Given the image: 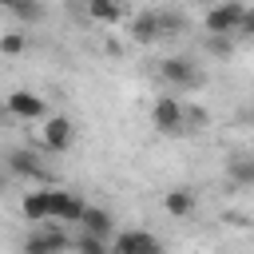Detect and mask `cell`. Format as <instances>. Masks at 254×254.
Wrapping results in <instances>:
<instances>
[{"label": "cell", "instance_id": "obj_1", "mask_svg": "<svg viewBox=\"0 0 254 254\" xmlns=\"http://www.w3.org/2000/svg\"><path fill=\"white\" fill-rule=\"evenodd\" d=\"M242 16H246V4L242 0H222V4L206 8L202 28H206V36H238Z\"/></svg>", "mask_w": 254, "mask_h": 254}, {"label": "cell", "instance_id": "obj_2", "mask_svg": "<svg viewBox=\"0 0 254 254\" xmlns=\"http://www.w3.org/2000/svg\"><path fill=\"white\" fill-rule=\"evenodd\" d=\"M159 75H163V83L183 87V91H194V87L206 83V75L198 71V64H190L187 56H167V60H159Z\"/></svg>", "mask_w": 254, "mask_h": 254}, {"label": "cell", "instance_id": "obj_3", "mask_svg": "<svg viewBox=\"0 0 254 254\" xmlns=\"http://www.w3.org/2000/svg\"><path fill=\"white\" fill-rule=\"evenodd\" d=\"M151 123H155V131H163V135L187 131V123H183V103H179L175 95H159V99L151 103Z\"/></svg>", "mask_w": 254, "mask_h": 254}, {"label": "cell", "instance_id": "obj_4", "mask_svg": "<svg viewBox=\"0 0 254 254\" xmlns=\"http://www.w3.org/2000/svg\"><path fill=\"white\" fill-rule=\"evenodd\" d=\"M83 210H87V202L79 194H71V190H48V218H56V222H79Z\"/></svg>", "mask_w": 254, "mask_h": 254}, {"label": "cell", "instance_id": "obj_5", "mask_svg": "<svg viewBox=\"0 0 254 254\" xmlns=\"http://www.w3.org/2000/svg\"><path fill=\"white\" fill-rule=\"evenodd\" d=\"M71 242L60 226H48V230H32L24 238V254H64Z\"/></svg>", "mask_w": 254, "mask_h": 254}, {"label": "cell", "instance_id": "obj_6", "mask_svg": "<svg viewBox=\"0 0 254 254\" xmlns=\"http://www.w3.org/2000/svg\"><path fill=\"white\" fill-rule=\"evenodd\" d=\"M111 254H163V242L151 230H123L111 246Z\"/></svg>", "mask_w": 254, "mask_h": 254}, {"label": "cell", "instance_id": "obj_7", "mask_svg": "<svg viewBox=\"0 0 254 254\" xmlns=\"http://www.w3.org/2000/svg\"><path fill=\"white\" fill-rule=\"evenodd\" d=\"M71 143H75V123H71L67 115H52V119L44 123V147L56 151V155H64Z\"/></svg>", "mask_w": 254, "mask_h": 254}, {"label": "cell", "instance_id": "obj_8", "mask_svg": "<svg viewBox=\"0 0 254 254\" xmlns=\"http://www.w3.org/2000/svg\"><path fill=\"white\" fill-rule=\"evenodd\" d=\"M127 36L135 40V44H155V40H163V32H159V8H147V12H135L131 16V24H127Z\"/></svg>", "mask_w": 254, "mask_h": 254}, {"label": "cell", "instance_id": "obj_9", "mask_svg": "<svg viewBox=\"0 0 254 254\" xmlns=\"http://www.w3.org/2000/svg\"><path fill=\"white\" fill-rule=\"evenodd\" d=\"M8 171L12 175H20V179H36V183H44L48 179V171L40 167V159H36V151H28V147H16V151H8Z\"/></svg>", "mask_w": 254, "mask_h": 254}, {"label": "cell", "instance_id": "obj_10", "mask_svg": "<svg viewBox=\"0 0 254 254\" xmlns=\"http://www.w3.org/2000/svg\"><path fill=\"white\" fill-rule=\"evenodd\" d=\"M8 111L16 115V119H44V99L36 95V91H12L8 95Z\"/></svg>", "mask_w": 254, "mask_h": 254}, {"label": "cell", "instance_id": "obj_11", "mask_svg": "<svg viewBox=\"0 0 254 254\" xmlns=\"http://www.w3.org/2000/svg\"><path fill=\"white\" fill-rule=\"evenodd\" d=\"M163 206H167V214H175V218H190L194 206H198V194H194L190 187H171V190L163 194Z\"/></svg>", "mask_w": 254, "mask_h": 254}, {"label": "cell", "instance_id": "obj_12", "mask_svg": "<svg viewBox=\"0 0 254 254\" xmlns=\"http://www.w3.org/2000/svg\"><path fill=\"white\" fill-rule=\"evenodd\" d=\"M226 183H230V187H254V155L234 151V155L226 159Z\"/></svg>", "mask_w": 254, "mask_h": 254}, {"label": "cell", "instance_id": "obj_13", "mask_svg": "<svg viewBox=\"0 0 254 254\" xmlns=\"http://www.w3.org/2000/svg\"><path fill=\"white\" fill-rule=\"evenodd\" d=\"M79 226H83V234H99V238H107V234L115 230V218H111V210H103V206H87L83 218H79Z\"/></svg>", "mask_w": 254, "mask_h": 254}, {"label": "cell", "instance_id": "obj_14", "mask_svg": "<svg viewBox=\"0 0 254 254\" xmlns=\"http://www.w3.org/2000/svg\"><path fill=\"white\" fill-rule=\"evenodd\" d=\"M20 210L28 222H48V190H28L20 198Z\"/></svg>", "mask_w": 254, "mask_h": 254}, {"label": "cell", "instance_id": "obj_15", "mask_svg": "<svg viewBox=\"0 0 254 254\" xmlns=\"http://www.w3.org/2000/svg\"><path fill=\"white\" fill-rule=\"evenodd\" d=\"M159 32L163 36H183L187 32V16L179 8H159Z\"/></svg>", "mask_w": 254, "mask_h": 254}, {"label": "cell", "instance_id": "obj_16", "mask_svg": "<svg viewBox=\"0 0 254 254\" xmlns=\"http://www.w3.org/2000/svg\"><path fill=\"white\" fill-rule=\"evenodd\" d=\"M87 16L99 20V24H115V20H123V4L119 0H99V4L87 8Z\"/></svg>", "mask_w": 254, "mask_h": 254}, {"label": "cell", "instance_id": "obj_17", "mask_svg": "<svg viewBox=\"0 0 254 254\" xmlns=\"http://www.w3.org/2000/svg\"><path fill=\"white\" fill-rule=\"evenodd\" d=\"M12 16H16L20 24H40V20H44V4H40V0H16Z\"/></svg>", "mask_w": 254, "mask_h": 254}, {"label": "cell", "instance_id": "obj_18", "mask_svg": "<svg viewBox=\"0 0 254 254\" xmlns=\"http://www.w3.org/2000/svg\"><path fill=\"white\" fill-rule=\"evenodd\" d=\"M206 107H198V103H183V123H187V131H202L206 127Z\"/></svg>", "mask_w": 254, "mask_h": 254}, {"label": "cell", "instance_id": "obj_19", "mask_svg": "<svg viewBox=\"0 0 254 254\" xmlns=\"http://www.w3.org/2000/svg\"><path fill=\"white\" fill-rule=\"evenodd\" d=\"M75 250H79V254H111L107 238H99V234H79V238H75Z\"/></svg>", "mask_w": 254, "mask_h": 254}, {"label": "cell", "instance_id": "obj_20", "mask_svg": "<svg viewBox=\"0 0 254 254\" xmlns=\"http://www.w3.org/2000/svg\"><path fill=\"white\" fill-rule=\"evenodd\" d=\"M28 48V36L24 32H4L0 36V56H20Z\"/></svg>", "mask_w": 254, "mask_h": 254}, {"label": "cell", "instance_id": "obj_21", "mask_svg": "<svg viewBox=\"0 0 254 254\" xmlns=\"http://www.w3.org/2000/svg\"><path fill=\"white\" fill-rule=\"evenodd\" d=\"M202 44H206V52H210V56H230V52H234L230 36H206Z\"/></svg>", "mask_w": 254, "mask_h": 254}, {"label": "cell", "instance_id": "obj_22", "mask_svg": "<svg viewBox=\"0 0 254 254\" xmlns=\"http://www.w3.org/2000/svg\"><path fill=\"white\" fill-rule=\"evenodd\" d=\"M238 36H246V40H254V8H246V16H242V24H238Z\"/></svg>", "mask_w": 254, "mask_h": 254}, {"label": "cell", "instance_id": "obj_23", "mask_svg": "<svg viewBox=\"0 0 254 254\" xmlns=\"http://www.w3.org/2000/svg\"><path fill=\"white\" fill-rule=\"evenodd\" d=\"M0 8H4V12H12V8H16V0H0Z\"/></svg>", "mask_w": 254, "mask_h": 254}, {"label": "cell", "instance_id": "obj_24", "mask_svg": "<svg viewBox=\"0 0 254 254\" xmlns=\"http://www.w3.org/2000/svg\"><path fill=\"white\" fill-rule=\"evenodd\" d=\"M246 119H250V123H254V107H246Z\"/></svg>", "mask_w": 254, "mask_h": 254}, {"label": "cell", "instance_id": "obj_25", "mask_svg": "<svg viewBox=\"0 0 254 254\" xmlns=\"http://www.w3.org/2000/svg\"><path fill=\"white\" fill-rule=\"evenodd\" d=\"M75 4H87V8H91V4H99V0H75Z\"/></svg>", "mask_w": 254, "mask_h": 254}]
</instances>
